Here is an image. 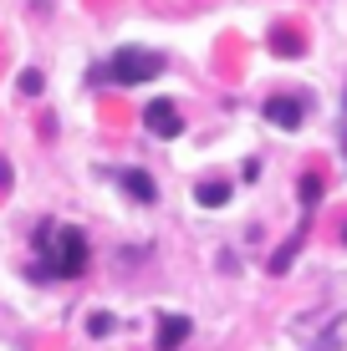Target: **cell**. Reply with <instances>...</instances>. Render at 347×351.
Returning a JSON list of instances; mask_svg holds the SVG:
<instances>
[{
	"label": "cell",
	"mask_w": 347,
	"mask_h": 351,
	"mask_svg": "<svg viewBox=\"0 0 347 351\" xmlns=\"http://www.w3.org/2000/svg\"><path fill=\"white\" fill-rule=\"evenodd\" d=\"M159 71H164V56L138 51V46H123V51L113 56V82H117V87H138V82H153Z\"/></svg>",
	"instance_id": "cell-1"
},
{
	"label": "cell",
	"mask_w": 347,
	"mask_h": 351,
	"mask_svg": "<svg viewBox=\"0 0 347 351\" xmlns=\"http://www.w3.org/2000/svg\"><path fill=\"white\" fill-rule=\"evenodd\" d=\"M56 275H82L87 270V239L77 234V229H62L56 234V260H52Z\"/></svg>",
	"instance_id": "cell-2"
},
{
	"label": "cell",
	"mask_w": 347,
	"mask_h": 351,
	"mask_svg": "<svg viewBox=\"0 0 347 351\" xmlns=\"http://www.w3.org/2000/svg\"><path fill=\"white\" fill-rule=\"evenodd\" d=\"M143 123H148V132H159V138H179V132H184V117H179V107L169 97H153L148 112H143Z\"/></svg>",
	"instance_id": "cell-3"
},
{
	"label": "cell",
	"mask_w": 347,
	"mask_h": 351,
	"mask_svg": "<svg viewBox=\"0 0 347 351\" xmlns=\"http://www.w3.org/2000/svg\"><path fill=\"white\" fill-rule=\"evenodd\" d=\"M266 117H271L276 128L291 132V128H302V102H296V97H271V102H266Z\"/></svg>",
	"instance_id": "cell-4"
},
{
	"label": "cell",
	"mask_w": 347,
	"mask_h": 351,
	"mask_svg": "<svg viewBox=\"0 0 347 351\" xmlns=\"http://www.w3.org/2000/svg\"><path fill=\"white\" fill-rule=\"evenodd\" d=\"M123 189L133 193L138 204H153V178L143 173V168H123Z\"/></svg>",
	"instance_id": "cell-5"
},
{
	"label": "cell",
	"mask_w": 347,
	"mask_h": 351,
	"mask_svg": "<svg viewBox=\"0 0 347 351\" xmlns=\"http://www.w3.org/2000/svg\"><path fill=\"white\" fill-rule=\"evenodd\" d=\"M184 336H189V321L184 316H164V326H159V351H174Z\"/></svg>",
	"instance_id": "cell-6"
},
{
	"label": "cell",
	"mask_w": 347,
	"mask_h": 351,
	"mask_svg": "<svg viewBox=\"0 0 347 351\" xmlns=\"http://www.w3.org/2000/svg\"><path fill=\"white\" fill-rule=\"evenodd\" d=\"M194 199L205 204V209H220V204L230 199V184H225V178H205V184L194 189Z\"/></svg>",
	"instance_id": "cell-7"
},
{
	"label": "cell",
	"mask_w": 347,
	"mask_h": 351,
	"mask_svg": "<svg viewBox=\"0 0 347 351\" xmlns=\"http://www.w3.org/2000/svg\"><path fill=\"white\" fill-rule=\"evenodd\" d=\"M317 199H322V178L306 173V178H302V204H317Z\"/></svg>",
	"instance_id": "cell-8"
},
{
	"label": "cell",
	"mask_w": 347,
	"mask_h": 351,
	"mask_svg": "<svg viewBox=\"0 0 347 351\" xmlns=\"http://www.w3.org/2000/svg\"><path fill=\"white\" fill-rule=\"evenodd\" d=\"M87 331H92V336H107V331H113V316H107V311H98V316L87 321Z\"/></svg>",
	"instance_id": "cell-9"
},
{
	"label": "cell",
	"mask_w": 347,
	"mask_h": 351,
	"mask_svg": "<svg viewBox=\"0 0 347 351\" xmlns=\"http://www.w3.org/2000/svg\"><path fill=\"white\" fill-rule=\"evenodd\" d=\"M281 56H302V41H296V36H291V31H286V36H281Z\"/></svg>",
	"instance_id": "cell-10"
},
{
	"label": "cell",
	"mask_w": 347,
	"mask_h": 351,
	"mask_svg": "<svg viewBox=\"0 0 347 351\" xmlns=\"http://www.w3.org/2000/svg\"><path fill=\"white\" fill-rule=\"evenodd\" d=\"M21 92L36 97V92H41V77H36V71H26V77H21Z\"/></svg>",
	"instance_id": "cell-11"
}]
</instances>
